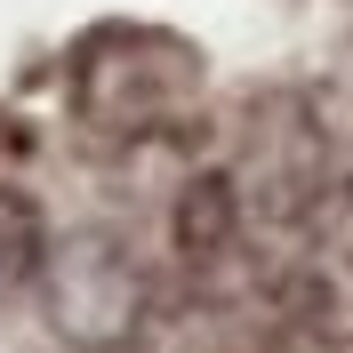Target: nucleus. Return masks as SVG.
Wrapping results in <instances>:
<instances>
[{
  "label": "nucleus",
  "mask_w": 353,
  "mask_h": 353,
  "mask_svg": "<svg viewBox=\"0 0 353 353\" xmlns=\"http://www.w3.org/2000/svg\"><path fill=\"white\" fill-rule=\"evenodd\" d=\"M41 265H48V225H41V209H32V193L0 185V305H8L24 281H41Z\"/></svg>",
  "instance_id": "obj_5"
},
{
  "label": "nucleus",
  "mask_w": 353,
  "mask_h": 353,
  "mask_svg": "<svg viewBox=\"0 0 353 353\" xmlns=\"http://www.w3.org/2000/svg\"><path fill=\"white\" fill-rule=\"evenodd\" d=\"M297 313L321 337H353V185H330L305 217V257H297Z\"/></svg>",
  "instance_id": "obj_3"
},
{
  "label": "nucleus",
  "mask_w": 353,
  "mask_h": 353,
  "mask_svg": "<svg viewBox=\"0 0 353 353\" xmlns=\"http://www.w3.org/2000/svg\"><path fill=\"white\" fill-rule=\"evenodd\" d=\"M233 233H241V185L233 176H193L185 201H176V249L193 265H209L233 249Z\"/></svg>",
  "instance_id": "obj_4"
},
{
  "label": "nucleus",
  "mask_w": 353,
  "mask_h": 353,
  "mask_svg": "<svg viewBox=\"0 0 353 353\" xmlns=\"http://www.w3.org/2000/svg\"><path fill=\"white\" fill-rule=\"evenodd\" d=\"M201 88V57L176 32H97L72 65V105L81 121L112 137H137V129H161L169 112L193 105Z\"/></svg>",
  "instance_id": "obj_2"
},
{
  "label": "nucleus",
  "mask_w": 353,
  "mask_h": 353,
  "mask_svg": "<svg viewBox=\"0 0 353 353\" xmlns=\"http://www.w3.org/2000/svg\"><path fill=\"white\" fill-rule=\"evenodd\" d=\"M41 305H48V330L65 345L121 353L153 321V281H145V265L129 257L121 233H65V241H48Z\"/></svg>",
  "instance_id": "obj_1"
}]
</instances>
